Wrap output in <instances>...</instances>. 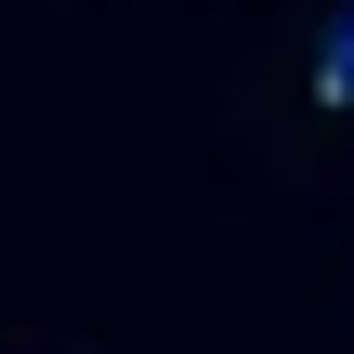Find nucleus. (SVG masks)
I'll use <instances>...</instances> for the list:
<instances>
[{
	"label": "nucleus",
	"mask_w": 354,
	"mask_h": 354,
	"mask_svg": "<svg viewBox=\"0 0 354 354\" xmlns=\"http://www.w3.org/2000/svg\"><path fill=\"white\" fill-rule=\"evenodd\" d=\"M315 92H328V105H354V13L328 26V53H315Z\"/></svg>",
	"instance_id": "obj_1"
}]
</instances>
